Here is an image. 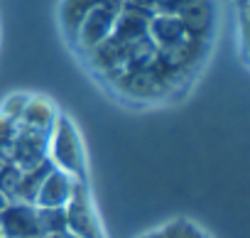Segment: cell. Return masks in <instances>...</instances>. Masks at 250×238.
<instances>
[{"mask_svg": "<svg viewBox=\"0 0 250 238\" xmlns=\"http://www.w3.org/2000/svg\"><path fill=\"white\" fill-rule=\"evenodd\" d=\"M0 238H3V233H0Z\"/></svg>", "mask_w": 250, "mask_h": 238, "instance_id": "obj_21", "label": "cell"}, {"mask_svg": "<svg viewBox=\"0 0 250 238\" xmlns=\"http://www.w3.org/2000/svg\"><path fill=\"white\" fill-rule=\"evenodd\" d=\"M15 133H18V123L0 113V152H3L5 157H8V152H10V148H13Z\"/></svg>", "mask_w": 250, "mask_h": 238, "instance_id": "obj_14", "label": "cell"}, {"mask_svg": "<svg viewBox=\"0 0 250 238\" xmlns=\"http://www.w3.org/2000/svg\"><path fill=\"white\" fill-rule=\"evenodd\" d=\"M125 5H135V8H145L155 13V0H123Z\"/></svg>", "mask_w": 250, "mask_h": 238, "instance_id": "obj_16", "label": "cell"}, {"mask_svg": "<svg viewBox=\"0 0 250 238\" xmlns=\"http://www.w3.org/2000/svg\"><path fill=\"white\" fill-rule=\"evenodd\" d=\"M123 5H125L123 0H101V3H98L96 8H91V10L86 13V18L81 20L74 42H76L83 52H91L93 47H98V44L113 32Z\"/></svg>", "mask_w": 250, "mask_h": 238, "instance_id": "obj_2", "label": "cell"}, {"mask_svg": "<svg viewBox=\"0 0 250 238\" xmlns=\"http://www.w3.org/2000/svg\"><path fill=\"white\" fill-rule=\"evenodd\" d=\"M27 101H30V96L15 93V96H10V98H8V101L3 103V108H0V113H3L5 118H10V121L20 123V118H22V113H25V106H27Z\"/></svg>", "mask_w": 250, "mask_h": 238, "instance_id": "obj_13", "label": "cell"}, {"mask_svg": "<svg viewBox=\"0 0 250 238\" xmlns=\"http://www.w3.org/2000/svg\"><path fill=\"white\" fill-rule=\"evenodd\" d=\"M140 238H208V233L199 223L179 216V218H172V221H167V223L143 233Z\"/></svg>", "mask_w": 250, "mask_h": 238, "instance_id": "obj_9", "label": "cell"}, {"mask_svg": "<svg viewBox=\"0 0 250 238\" xmlns=\"http://www.w3.org/2000/svg\"><path fill=\"white\" fill-rule=\"evenodd\" d=\"M47 160L66 172L69 177L86 182V155H83V145L79 138L76 126L69 121L66 115H57L54 128L49 133V148H47Z\"/></svg>", "mask_w": 250, "mask_h": 238, "instance_id": "obj_1", "label": "cell"}, {"mask_svg": "<svg viewBox=\"0 0 250 238\" xmlns=\"http://www.w3.org/2000/svg\"><path fill=\"white\" fill-rule=\"evenodd\" d=\"M5 162H8V157H5V155H3V152H0V167H3V165H5Z\"/></svg>", "mask_w": 250, "mask_h": 238, "instance_id": "obj_19", "label": "cell"}, {"mask_svg": "<svg viewBox=\"0 0 250 238\" xmlns=\"http://www.w3.org/2000/svg\"><path fill=\"white\" fill-rule=\"evenodd\" d=\"M52 167H54V165H52L49 160H44V162H40L37 167L22 170V174H20V179H18V187H15V192H13L10 201L35 204V196H37V192H40V184L44 182V177L49 174V170H52Z\"/></svg>", "mask_w": 250, "mask_h": 238, "instance_id": "obj_7", "label": "cell"}, {"mask_svg": "<svg viewBox=\"0 0 250 238\" xmlns=\"http://www.w3.org/2000/svg\"><path fill=\"white\" fill-rule=\"evenodd\" d=\"M47 148H49V133H42V130L18 123V133H15L13 148L8 152V160L13 165H18L20 170H30L47 160Z\"/></svg>", "mask_w": 250, "mask_h": 238, "instance_id": "obj_5", "label": "cell"}, {"mask_svg": "<svg viewBox=\"0 0 250 238\" xmlns=\"http://www.w3.org/2000/svg\"><path fill=\"white\" fill-rule=\"evenodd\" d=\"M47 238H79V236L71 233V231H62V233H52V236H47Z\"/></svg>", "mask_w": 250, "mask_h": 238, "instance_id": "obj_17", "label": "cell"}, {"mask_svg": "<svg viewBox=\"0 0 250 238\" xmlns=\"http://www.w3.org/2000/svg\"><path fill=\"white\" fill-rule=\"evenodd\" d=\"M0 233L3 238H40L42 226L35 204L25 201H8L0 209Z\"/></svg>", "mask_w": 250, "mask_h": 238, "instance_id": "obj_4", "label": "cell"}, {"mask_svg": "<svg viewBox=\"0 0 250 238\" xmlns=\"http://www.w3.org/2000/svg\"><path fill=\"white\" fill-rule=\"evenodd\" d=\"M20 174H22V170H20L18 165H13L10 160H8L3 167H0V192H3V194L8 196V201H10V196H13L15 187H18Z\"/></svg>", "mask_w": 250, "mask_h": 238, "instance_id": "obj_12", "label": "cell"}, {"mask_svg": "<svg viewBox=\"0 0 250 238\" xmlns=\"http://www.w3.org/2000/svg\"><path fill=\"white\" fill-rule=\"evenodd\" d=\"M64 214H66V231L76 233L79 238H105L86 182H79V179L74 182V189L64 206Z\"/></svg>", "mask_w": 250, "mask_h": 238, "instance_id": "obj_3", "label": "cell"}, {"mask_svg": "<svg viewBox=\"0 0 250 238\" xmlns=\"http://www.w3.org/2000/svg\"><path fill=\"white\" fill-rule=\"evenodd\" d=\"M101 3V0H64L62 3V25L69 35V40L74 42L76 37V30L81 25V20L86 18V13L91 8H96Z\"/></svg>", "mask_w": 250, "mask_h": 238, "instance_id": "obj_10", "label": "cell"}, {"mask_svg": "<svg viewBox=\"0 0 250 238\" xmlns=\"http://www.w3.org/2000/svg\"><path fill=\"white\" fill-rule=\"evenodd\" d=\"M74 177H69L66 172L52 167L49 174L44 177V182L40 184V192L35 196V206H42V209H54V206H66L69 196H71V189H74Z\"/></svg>", "mask_w": 250, "mask_h": 238, "instance_id": "obj_6", "label": "cell"}, {"mask_svg": "<svg viewBox=\"0 0 250 238\" xmlns=\"http://www.w3.org/2000/svg\"><path fill=\"white\" fill-rule=\"evenodd\" d=\"M196 0H155V13H167V15H179L184 8H189Z\"/></svg>", "mask_w": 250, "mask_h": 238, "instance_id": "obj_15", "label": "cell"}, {"mask_svg": "<svg viewBox=\"0 0 250 238\" xmlns=\"http://www.w3.org/2000/svg\"><path fill=\"white\" fill-rule=\"evenodd\" d=\"M5 204H8V196H5V194H3V192H0V209H3V206H5Z\"/></svg>", "mask_w": 250, "mask_h": 238, "instance_id": "obj_18", "label": "cell"}, {"mask_svg": "<svg viewBox=\"0 0 250 238\" xmlns=\"http://www.w3.org/2000/svg\"><path fill=\"white\" fill-rule=\"evenodd\" d=\"M40 238H47V236H40Z\"/></svg>", "mask_w": 250, "mask_h": 238, "instance_id": "obj_20", "label": "cell"}, {"mask_svg": "<svg viewBox=\"0 0 250 238\" xmlns=\"http://www.w3.org/2000/svg\"><path fill=\"white\" fill-rule=\"evenodd\" d=\"M57 121V110L52 108V103H47L44 98H30L25 106V113L20 118V126L42 130V133H52Z\"/></svg>", "mask_w": 250, "mask_h": 238, "instance_id": "obj_8", "label": "cell"}, {"mask_svg": "<svg viewBox=\"0 0 250 238\" xmlns=\"http://www.w3.org/2000/svg\"><path fill=\"white\" fill-rule=\"evenodd\" d=\"M37 216H40V226H42V233H44V236L66 231L64 206H54V209H42V206H37Z\"/></svg>", "mask_w": 250, "mask_h": 238, "instance_id": "obj_11", "label": "cell"}]
</instances>
